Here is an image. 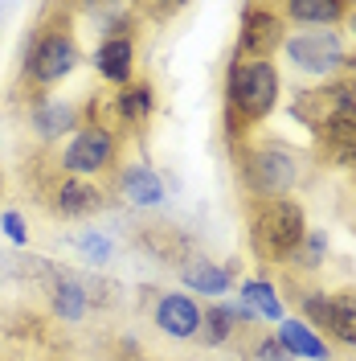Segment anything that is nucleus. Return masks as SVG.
Returning <instances> with one entry per match:
<instances>
[{
  "mask_svg": "<svg viewBox=\"0 0 356 361\" xmlns=\"http://www.w3.org/2000/svg\"><path fill=\"white\" fill-rule=\"evenodd\" d=\"M344 21H348V33L356 37V4H348V17H344Z\"/></svg>",
  "mask_w": 356,
  "mask_h": 361,
  "instance_id": "obj_26",
  "label": "nucleus"
},
{
  "mask_svg": "<svg viewBox=\"0 0 356 361\" xmlns=\"http://www.w3.org/2000/svg\"><path fill=\"white\" fill-rule=\"evenodd\" d=\"M152 103H156V94H152L148 82H127V87L119 90V115L132 119V123L148 119L152 115Z\"/></svg>",
  "mask_w": 356,
  "mask_h": 361,
  "instance_id": "obj_19",
  "label": "nucleus"
},
{
  "mask_svg": "<svg viewBox=\"0 0 356 361\" xmlns=\"http://www.w3.org/2000/svg\"><path fill=\"white\" fill-rule=\"evenodd\" d=\"M78 250H82V259H87V263H94V267H103V263H107V259H111V238H107V234H98V230H87V234H82V238H78Z\"/></svg>",
  "mask_w": 356,
  "mask_h": 361,
  "instance_id": "obj_22",
  "label": "nucleus"
},
{
  "mask_svg": "<svg viewBox=\"0 0 356 361\" xmlns=\"http://www.w3.org/2000/svg\"><path fill=\"white\" fill-rule=\"evenodd\" d=\"M274 341L283 345V353H287V357H299V361H332L328 341L319 337V333H315L303 316H283V320H279V333H274Z\"/></svg>",
  "mask_w": 356,
  "mask_h": 361,
  "instance_id": "obj_8",
  "label": "nucleus"
},
{
  "mask_svg": "<svg viewBox=\"0 0 356 361\" xmlns=\"http://www.w3.org/2000/svg\"><path fill=\"white\" fill-rule=\"evenodd\" d=\"M119 189H123V197L132 205H144V209L164 205V177L152 164H127L123 177H119Z\"/></svg>",
  "mask_w": 356,
  "mask_h": 361,
  "instance_id": "obj_12",
  "label": "nucleus"
},
{
  "mask_svg": "<svg viewBox=\"0 0 356 361\" xmlns=\"http://www.w3.org/2000/svg\"><path fill=\"white\" fill-rule=\"evenodd\" d=\"M340 345L356 349V292H332L328 300V324H324Z\"/></svg>",
  "mask_w": 356,
  "mask_h": 361,
  "instance_id": "obj_16",
  "label": "nucleus"
},
{
  "mask_svg": "<svg viewBox=\"0 0 356 361\" xmlns=\"http://www.w3.org/2000/svg\"><path fill=\"white\" fill-rule=\"evenodd\" d=\"M0 230H4V238H8V243H17V247H25V243H29L25 218L17 214V209H4V214H0Z\"/></svg>",
  "mask_w": 356,
  "mask_h": 361,
  "instance_id": "obj_25",
  "label": "nucleus"
},
{
  "mask_svg": "<svg viewBox=\"0 0 356 361\" xmlns=\"http://www.w3.org/2000/svg\"><path fill=\"white\" fill-rule=\"evenodd\" d=\"M180 279H184V288H189V292L213 295V300H222V295L229 292V271L217 267V263H205V259L189 263V267L180 271Z\"/></svg>",
  "mask_w": 356,
  "mask_h": 361,
  "instance_id": "obj_17",
  "label": "nucleus"
},
{
  "mask_svg": "<svg viewBox=\"0 0 356 361\" xmlns=\"http://www.w3.org/2000/svg\"><path fill=\"white\" fill-rule=\"evenodd\" d=\"M279 70L270 58H246L229 66V107L242 123H262L279 107Z\"/></svg>",
  "mask_w": 356,
  "mask_h": 361,
  "instance_id": "obj_2",
  "label": "nucleus"
},
{
  "mask_svg": "<svg viewBox=\"0 0 356 361\" xmlns=\"http://www.w3.org/2000/svg\"><path fill=\"white\" fill-rule=\"evenodd\" d=\"M111 160H115V135L103 123L78 128L62 148V169L74 173V177H94V173L111 169Z\"/></svg>",
  "mask_w": 356,
  "mask_h": 361,
  "instance_id": "obj_6",
  "label": "nucleus"
},
{
  "mask_svg": "<svg viewBox=\"0 0 356 361\" xmlns=\"http://www.w3.org/2000/svg\"><path fill=\"white\" fill-rule=\"evenodd\" d=\"M74 66H78V42L70 33H42L25 58V74L37 87H53V82L70 78Z\"/></svg>",
  "mask_w": 356,
  "mask_h": 361,
  "instance_id": "obj_5",
  "label": "nucleus"
},
{
  "mask_svg": "<svg viewBox=\"0 0 356 361\" xmlns=\"http://www.w3.org/2000/svg\"><path fill=\"white\" fill-rule=\"evenodd\" d=\"M94 70H98V78H107L115 87H127L135 74V42L127 33H111L94 49Z\"/></svg>",
  "mask_w": 356,
  "mask_h": 361,
  "instance_id": "obj_9",
  "label": "nucleus"
},
{
  "mask_svg": "<svg viewBox=\"0 0 356 361\" xmlns=\"http://www.w3.org/2000/svg\"><path fill=\"white\" fill-rule=\"evenodd\" d=\"M287 17L295 25L332 29L336 21H344V17H348V4H340V0H291V4H287Z\"/></svg>",
  "mask_w": 356,
  "mask_h": 361,
  "instance_id": "obj_14",
  "label": "nucleus"
},
{
  "mask_svg": "<svg viewBox=\"0 0 356 361\" xmlns=\"http://www.w3.org/2000/svg\"><path fill=\"white\" fill-rule=\"evenodd\" d=\"M98 205H103V193H98L90 180H82V177L58 185V193H53V209L66 214V218H87V214L98 209Z\"/></svg>",
  "mask_w": 356,
  "mask_h": 361,
  "instance_id": "obj_13",
  "label": "nucleus"
},
{
  "mask_svg": "<svg viewBox=\"0 0 356 361\" xmlns=\"http://www.w3.org/2000/svg\"><path fill=\"white\" fill-rule=\"evenodd\" d=\"M242 304L258 316V320H270V324H279V320L287 316L283 312V300L274 292V283H270V279H258V275L242 283Z\"/></svg>",
  "mask_w": 356,
  "mask_h": 361,
  "instance_id": "obj_15",
  "label": "nucleus"
},
{
  "mask_svg": "<svg viewBox=\"0 0 356 361\" xmlns=\"http://www.w3.org/2000/svg\"><path fill=\"white\" fill-rule=\"evenodd\" d=\"M53 312L62 316V320H82L87 295H82V288H78L74 279H62V283L53 288Z\"/></svg>",
  "mask_w": 356,
  "mask_h": 361,
  "instance_id": "obj_21",
  "label": "nucleus"
},
{
  "mask_svg": "<svg viewBox=\"0 0 356 361\" xmlns=\"http://www.w3.org/2000/svg\"><path fill=\"white\" fill-rule=\"evenodd\" d=\"M328 300H332V292H324V288H315V292L303 295V320L312 324L315 333L328 324Z\"/></svg>",
  "mask_w": 356,
  "mask_h": 361,
  "instance_id": "obj_23",
  "label": "nucleus"
},
{
  "mask_svg": "<svg viewBox=\"0 0 356 361\" xmlns=\"http://www.w3.org/2000/svg\"><path fill=\"white\" fill-rule=\"evenodd\" d=\"M283 45V21L274 17V8H250L242 29V54L250 58H270V49Z\"/></svg>",
  "mask_w": 356,
  "mask_h": 361,
  "instance_id": "obj_11",
  "label": "nucleus"
},
{
  "mask_svg": "<svg viewBox=\"0 0 356 361\" xmlns=\"http://www.w3.org/2000/svg\"><path fill=\"white\" fill-rule=\"evenodd\" d=\"M234 304H213V308H205V320H201V333H205V341L209 345H222V341H229V333H234Z\"/></svg>",
  "mask_w": 356,
  "mask_h": 361,
  "instance_id": "obj_20",
  "label": "nucleus"
},
{
  "mask_svg": "<svg viewBox=\"0 0 356 361\" xmlns=\"http://www.w3.org/2000/svg\"><path fill=\"white\" fill-rule=\"evenodd\" d=\"M283 54H287L291 70H299L307 78H332V74H340V66H348V49H344L336 29L287 33L283 37Z\"/></svg>",
  "mask_w": 356,
  "mask_h": 361,
  "instance_id": "obj_3",
  "label": "nucleus"
},
{
  "mask_svg": "<svg viewBox=\"0 0 356 361\" xmlns=\"http://www.w3.org/2000/svg\"><path fill=\"white\" fill-rule=\"evenodd\" d=\"M33 128H37L42 140H58V135H66L74 128V107L70 103H42L33 111Z\"/></svg>",
  "mask_w": 356,
  "mask_h": 361,
  "instance_id": "obj_18",
  "label": "nucleus"
},
{
  "mask_svg": "<svg viewBox=\"0 0 356 361\" xmlns=\"http://www.w3.org/2000/svg\"><path fill=\"white\" fill-rule=\"evenodd\" d=\"M201 320H205V308H201L193 295H184V292L160 295V304H156L160 333H168V337H177V341H189L201 333Z\"/></svg>",
  "mask_w": 356,
  "mask_h": 361,
  "instance_id": "obj_7",
  "label": "nucleus"
},
{
  "mask_svg": "<svg viewBox=\"0 0 356 361\" xmlns=\"http://www.w3.org/2000/svg\"><path fill=\"white\" fill-rule=\"evenodd\" d=\"M246 185L250 193H258V202L267 197H287L291 189L299 185V157L283 148V144H267V148H254L242 164Z\"/></svg>",
  "mask_w": 356,
  "mask_h": 361,
  "instance_id": "obj_4",
  "label": "nucleus"
},
{
  "mask_svg": "<svg viewBox=\"0 0 356 361\" xmlns=\"http://www.w3.org/2000/svg\"><path fill=\"white\" fill-rule=\"evenodd\" d=\"M315 132H319V144H324V157L332 164H340V169L356 164V107L324 119Z\"/></svg>",
  "mask_w": 356,
  "mask_h": 361,
  "instance_id": "obj_10",
  "label": "nucleus"
},
{
  "mask_svg": "<svg viewBox=\"0 0 356 361\" xmlns=\"http://www.w3.org/2000/svg\"><path fill=\"white\" fill-rule=\"evenodd\" d=\"M307 238V214L291 197H267L254 205L250 218V243L254 255L267 263H295Z\"/></svg>",
  "mask_w": 356,
  "mask_h": 361,
  "instance_id": "obj_1",
  "label": "nucleus"
},
{
  "mask_svg": "<svg viewBox=\"0 0 356 361\" xmlns=\"http://www.w3.org/2000/svg\"><path fill=\"white\" fill-rule=\"evenodd\" d=\"M324 255H328V234H324V230H307L299 259H303L307 267H319V263H324Z\"/></svg>",
  "mask_w": 356,
  "mask_h": 361,
  "instance_id": "obj_24",
  "label": "nucleus"
}]
</instances>
